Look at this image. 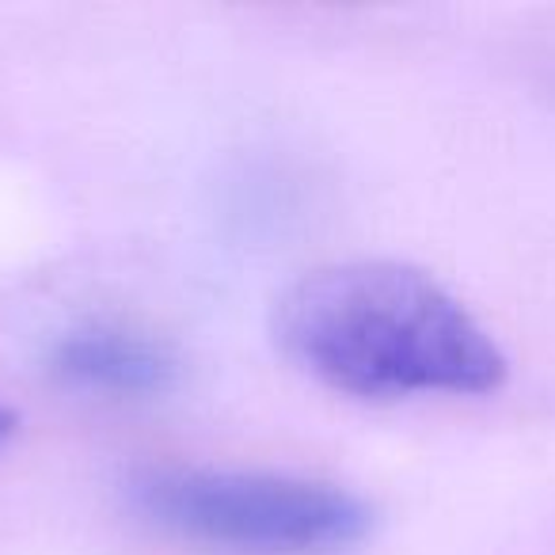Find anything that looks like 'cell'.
Listing matches in <instances>:
<instances>
[{"mask_svg": "<svg viewBox=\"0 0 555 555\" xmlns=\"http://www.w3.org/2000/svg\"><path fill=\"white\" fill-rule=\"evenodd\" d=\"M274 339L297 370L362 400L483 396L509 373L491 332L438 278L388 259L297 278L274 305Z\"/></svg>", "mask_w": 555, "mask_h": 555, "instance_id": "6da1fadb", "label": "cell"}, {"mask_svg": "<svg viewBox=\"0 0 555 555\" xmlns=\"http://www.w3.org/2000/svg\"><path fill=\"white\" fill-rule=\"evenodd\" d=\"M130 494L164 532L232 555H332L373 525L358 494L274 472L164 464L138 472Z\"/></svg>", "mask_w": 555, "mask_h": 555, "instance_id": "7a4b0ae2", "label": "cell"}, {"mask_svg": "<svg viewBox=\"0 0 555 555\" xmlns=\"http://www.w3.org/2000/svg\"><path fill=\"white\" fill-rule=\"evenodd\" d=\"M50 373L80 392L156 396L171 388L179 362L160 339L118 324H88L73 327L54 343Z\"/></svg>", "mask_w": 555, "mask_h": 555, "instance_id": "3957f363", "label": "cell"}, {"mask_svg": "<svg viewBox=\"0 0 555 555\" xmlns=\"http://www.w3.org/2000/svg\"><path fill=\"white\" fill-rule=\"evenodd\" d=\"M16 426H20L16 411H12V408H4V403H0V446H4V441H9L12 434H16Z\"/></svg>", "mask_w": 555, "mask_h": 555, "instance_id": "277c9868", "label": "cell"}]
</instances>
